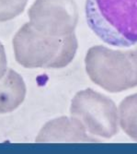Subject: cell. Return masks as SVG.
Returning a JSON list of instances; mask_svg holds the SVG:
<instances>
[{"instance_id":"6","label":"cell","mask_w":137,"mask_h":154,"mask_svg":"<svg viewBox=\"0 0 137 154\" xmlns=\"http://www.w3.org/2000/svg\"><path fill=\"white\" fill-rule=\"evenodd\" d=\"M99 142L87 135L80 121L72 117H60L50 121L40 130L36 142Z\"/></svg>"},{"instance_id":"3","label":"cell","mask_w":137,"mask_h":154,"mask_svg":"<svg viewBox=\"0 0 137 154\" xmlns=\"http://www.w3.org/2000/svg\"><path fill=\"white\" fill-rule=\"evenodd\" d=\"M85 64L90 79L109 92L137 87V48L121 51L96 45L88 51Z\"/></svg>"},{"instance_id":"5","label":"cell","mask_w":137,"mask_h":154,"mask_svg":"<svg viewBox=\"0 0 137 154\" xmlns=\"http://www.w3.org/2000/svg\"><path fill=\"white\" fill-rule=\"evenodd\" d=\"M30 25L53 37L75 34L78 13L74 0H37L29 10Z\"/></svg>"},{"instance_id":"7","label":"cell","mask_w":137,"mask_h":154,"mask_svg":"<svg viewBox=\"0 0 137 154\" xmlns=\"http://www.w3.org/2000/svg\"><path fill=\"white\" fill-rule=\"evenodd\" d=\"M25 84L21 77L9 69L5 79L0 81V114L15 110L24 100Z\"/></svg>"},{"instance_id":"9","label":"cell","mask_w":137,"mask_h":154,"mask_svg":"<svg viewBox=\"0 0 137 154\" xmlns=\"http://www.w3.org/2000/svg\"><path fill=\"white\" fill-rule=\"evenodd\" d=\"M28 0H0V21L16 18L24 10Z\"/></svg>"},{"instance_id":"2","label":"cell","mask_w":137,"mask_h":154,"mask_svg":"<svg viewBox=\"0 0 137 154\" xmlns=\"http://www.w3.org/2000/svg\"><path fill=\"white\" fill-rule=\"evenodd\" d=\"M15 57L26 68H63L75 58L77 50L76 33L66 37L43 34L28 22L13 39Z\"/></svg>"},{"instance_id":"1","label":"cell","mask_w":137,"mask_h":154,"mask_svg":"<svg viewBox=\"0 0 137 154\" xmlns=\"http://www.w3.org/2000/svg\"><path fill=\"white\" fill-rule=\"evenodd\" d=\"M85 12L90 30L105 44H137V0H87Z\"/></svg>"},{"instance_id":"8","label":"cell","mask_w":137,"mask_h":154,"mask_svg":"<svg viewBox=\"0 0 137 154\" xmlns=\"http://www.w3.org/2000/svg\"><path fill=\"white\" fill-rule=\"evenodd\" d=\"M119 122L122 130L137 141V93L127 96L119 107Z\"/></svg>"},{"instance_id":"4","label":"cell","mask_w":137,"mask_h":154,"mask_svg":"<svg viewBox=\"0 0 137 154\" xmlns=\"http://www.w3.org/2000/svg\"><path fill=\"white\" fill-rule=\"evenodd\" d=\"M70 114L91 135L109 139L119 132V113L115 103L93 89L80 91L75 95Z\"/></svg>"}]
</instances>
